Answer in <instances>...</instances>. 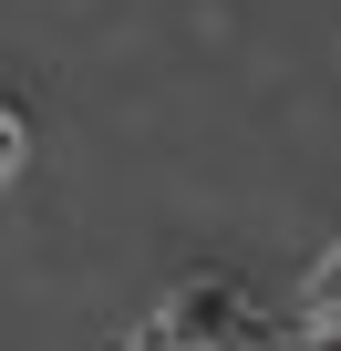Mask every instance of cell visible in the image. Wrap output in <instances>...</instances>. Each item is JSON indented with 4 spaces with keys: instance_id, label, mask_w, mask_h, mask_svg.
I'll return each instance as SVG.
<instances>
[{
    "instance_id": "obj_1",
    "label": "cell",
    "mask_w": 341,
    "mask_h": 351,
    "mask_svg": "<svg viewBox=\"0 0 341 351\" xmlns=\"http://www.w3.org/2000/svg\"><path fill=\"white\" fill-rule=\"evenodd\" d=\"M134 351H248V289L238 279H176Z\"/></svg>"
},
{
    "instance_id": "obj_2",
    "label": "cell",
    "mask_w": 341,
    "mask_h": 351,
    "mask_svg": "<svg viewBox=\"0 0 341 351\" xmlns=\"http://www.w3.org/2000/svg\"><path fill=\"white\" fill-rule=\"evenodd\" d=\"M300 310H310V330H341V238L320 248V269H310V289H300Z\"/></svg>"
},
{
    "instance_id": "obj_3",
    "label": "cell",
    "mask_w": 341,
    "mask_h": 351,
    "mask_svg": "<svg viewBox=\"0 0 341 351\" xmlns=\"http://www.w3.org/2000/svg\"><path fill=\"white\" fill-rule=\"evenodd\" d=\"M0 165H11V176L32 165V114H21V104H11V114H0Z\"/></svg>"
},
{
    "instance_id": "obj_4",
    "label": "cell",
    "mask_w": 341,
    "mask_h": 351,
    "mask_svg": "<svg viewBox=\"0 0 341 351\" xmlns=\"http://www.w3.org/2000/svg\"><path fill=\"white\" fill-rule=\"evenodd\" d=\"M300 351H341V330H310V341H300Z\"/></svg>"
}]
</instances>
